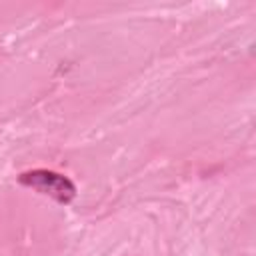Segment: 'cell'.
Returning a JSON list of instances; mask_svg holds the SVG:
<instances>
[{
    "instance_id": "1",
    "label": "cell",
    "mask_w": 256,
    "mask_h": 256,
    "mask_svg": "<svg viewBox=\"0 0 256 256\" xmlns=\"http://www.w3.org/2000/svg\"><path fill=\"white\" fill-rule=\"evenodd\" d=\"M18 182L24 184V186H28V188L38 190L40 194L52 196V198H54L56 202H60V204H68V202H72V198L76 196L74 184H72L66 176L56 174V172H50V170H32V172H24V174H20Z\"/></svg>"
}]
</instances>
